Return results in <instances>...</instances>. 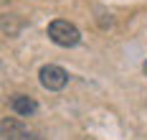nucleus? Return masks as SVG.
Returning <instances> with one entry per match:
<instances>
[{"instance_id":"20e7f679","label":"nucleus","mask_w":147,"mask_h":140,"mask_svg":"<svg viewBox=\"0 0 147 140\" xmlns=\"http://www.w3.org/2000/svg\"><path fill=\"white\" fill-rule=\"evenodd\" d=\"M23 133H26V125L20 122V120H15V117H5L0 122V135L5 140H18Z\"/></svg>"},{"instance_id":"0eeeda50","label":"nucleus","mask_w":147,"mask_h":140,"mask_svg":"<svg viewBox=\"0 0 147 140\" xmlns=\"http://www.w3.org/2000/svg\"><path fill=\"white\" fill-rule=\"evenodd\" d=\"M145 74H147V61H145Z\"/></svg>"},{"instance_id":"f03ea898","label":"nucleus","mask_w":147,"mask_h":140,"mask_svg":"<svg viewBox=\"0 0 147 140\" xmlns=\"http://www.w3.org/2000/svg\"><path fill=\"white\" fill-rule=\"evenodd\" d=\"M41 84L46 89H51V92H59V89H63L69 84V71L56 66V64H48V66L41 69Z\"/></svg>"},{"instance_id":"39448f33","label":"nucleus","mask_w":147,"mask_h":140,"mask_svg":"<svg viewBox=\"0 0 147 140\" xmlns=\"http://www.w3.org/2000/svg\"><path fill=\"white\" fill-rule=\"evenodd\" d=\"M20 20L15 16H0V31L8 33V36H18V31H20Z\"/></svg>"},{"instance_id":"7ed1b4c3","label":"nucleus","mask_w":147,"mask_h":140,"mask_svg":"<svg viewBox=\"0 0 147 140\" xmlns=\"http://www.w3.org/2000/svg\"><path fill=\"white\" fill-rule=\"evenodd\" d=\"M10 107H13V112H18L20 117H28V115H33V112L38 109V105H36V99L28 97V94H15L13 99H10Z\"/></svg>"},{"instance_id":"f257e3e1","label":"nucleus","mask_w":147,"mask_h":140,"mask_svg":"<svg viewBox=\"0 0 147 140\" xmlns=\"http://www.w3.org/2000/svg\"><path fill=\"white\" fill-rule=\"evenodd\" d=\"M48 38L56 43V46H76L79 41H81V33H79V28L74 26V23H69V20H53V23H48Z\"/></svg>"},{"instance_id":"423d86ee","label":"nucleus","mask_w":147,"mask_h":140,"mask_svg":"<svg viewBox=\"0 0 147 140\" xmlns=\"http://www.w3.org/2000/svg\"><path fill=\"white\" fill-rule=\"evenodd\" d=\"M18 140H43V138H41L38 133H28V130H26V133H23V135H20Z\"/></svg>"}]
</instances>
